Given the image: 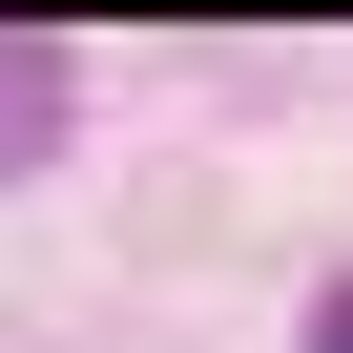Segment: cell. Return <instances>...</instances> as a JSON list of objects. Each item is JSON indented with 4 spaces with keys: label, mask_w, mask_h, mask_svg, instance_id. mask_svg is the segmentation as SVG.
<instances>
[{
    "label": "cell",
    "mask_w": 353,
    "mask_h": 353,
    "mask_svg": "<svg viewBox=\"0 0 353 353\" xmlns=\"http://www.w3.org/2000/svg\"><path fill=\"white\" fill-rule=\"evenodd\" d=\"M42 145H63V63H42V42H0V166H42Z\"/></svg>",
    "instance_id": "cell-1"
},
{
    "label": "cell",
    "mask_w": 353,
    "mask_h": 353,
    "mask_svg": "<svg viewBox=\"0 0 353 353\" xmlns=\"http://www.w3.org/2000/svg\"><path fill=\"white\" fill-rule=\"evenodd\" d=\"M312 353H353V270H332V291H312Z\"/></svg>",
    "instance_id": "cell-2"
}]
</instances>
